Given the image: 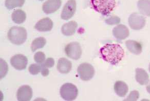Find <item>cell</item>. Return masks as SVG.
Masks as SVG:
<instances>
[{
    "label": "cell",
    "mask_w": 150,
    "mask_h": 101,
    "mask_svg": "<svg viewBox=\"0 0 150 101\" xmlns=\"http://www.w3.org/2000/svg\"><path fill=\"white\" fill-rule=\"evenodd\" d=\"M99 52L104 61L114 66L119 64L125 56L123 48L118 44H106L100 48Z\"/></svg>",
    "instance_id": "6da1fadb"
},
{
    "label": "cell",
    "mask_w": 150,
    "mask_h": 101,
    "mask_svg": "<svg viewBox=\"0 0 150 101\" xmlns=\"http://www.w3.org/2000/svg\"><path fill=\"white\" fill-rule=\"evenodd\" d=\"M93 8L103 16H108L116 6L115 0H91Z\"/></svg>",
    "instance_id": "7a4b0ae2"
},
{
    "label": "cell",
    "mask_w": 150,
    "mask_h": 101,
    "mask_svg": "<svg viewBox=\"0 0 150 101\" xmlns=\"http://www.w3.org/2000/svg\"><path fill=\"white\" fill-rule=\"evenodd\" d=\"M7 36L12 43L20 45L27 39V31L24 27L13 26L9 29Z\"/></svg>",
    "instance_id": "3957f363"
},
{
    "label": "cell",
    "mask_w": 150,
    "mask_h": 101,
    "mask_svg": "<svg viewBox=\"0 0 150 101\" xmlns=\"http://www.w3.org/2000/svg\"><path fill=\"white\" fill-rule=\"evenodd\" d=\"M61 97L66 101H73L76 99L78 95V90L75 85L65 83L61 86L60 90Z\"/></svg>",
    "instance_id": "277c9868"
},
{
    "label": "cell",
    "mask_w": 150,
    "mask_h": 101,
    "mask_svg": "<svg viewBox=\"0 0 150 101\" xmlns=\"http://www.w3.org/2000/svg\"><path fill=\"white\" fill-rule=\"evenodd\" d=\"M77 72L80 78L84 81L91 80L95 74V69L91 64L83 63L78 66Z\"/></svg>",
    "instance_id": "5b68a950"
},
{
    "label": "cell",
    "mask_w": 150,
    "mask_h": 101,
    "mask_svg": "<svg viewBox=\"0 0 150 101\" xmlns=\"http://www.w3.org/2000/svg\"><path fill=\"white\" fill-rule=\"evenodd\" d=\"M128 21L129 27L135 30L142 29L146 25V19L140 13H132L129 16Z\"/></svg>",
    "instance_id": "8992f818"
},
{
    "label": "cell",
    "mask_w": 150,
    "mask_h": 101,
    "mask_svg": "<svg viewBox=\"0 0 150 101\" xmlns=\"http://www.w3.org/2000/svg\"><path fill=\"white\" fill-rule=\"evenodd\" d=\"M64 50L67 56L73 60H79L81 57V47L78 42H74L68 44L65 46Z\"/></svg>",
    "instance_id": "52a82bcc"
},
{
    "label": "cell",
    "mask_w": 150,
    "mask_h": 101,
    "mask_svg": "<svg viewBox=\"0 0 150 101\" xmlns=\"http://www.w3.org/2000/svg\"><path fill=\"white\" fill-rule=\"evenodd\" d=\"M76 11V2L75 0H69L63 8L61 17L64 20L72 18Z\"/></svg>",
    "instance_id": "ba28073f"
},
{
    "label": "cell",
    "mask_w": 150,
    "mask_h": 101,
    "mask_svg": "<svg viewBox=\"0 0 150 101\" xmlns=\"http://www.w3.org/2000/svg\"><path fill=\"white\" fill-rule=\"evenodd\" d=\"M27 58L23 54H16L11 58V65L17 70H22L25 69L27 67Z\"/></svg>",
    "instance_id": "9c48e42d"
},
{
    "label": "cell",
    "mask_w": 150,
    "mask_h": 101,
    "mask_svg": "<svg viewBox=\"0 0 150 101\" xmlns=\"http://www.w3.org/2000/svg\"><path fill=\"white\" fill-rule=\"evenodd\" d=\"M33 97V90L30 87L24 85L20 87L18 90L17 97L19 101H29Z\"/></svg>",
    "instance_id": "30bf717a"
},
{
    "label": "cell",
    "mask_w": 150,
    "mask_h": 101,
    "mask_svg": "<svg viewBox=\"0 0 150 101\" xmlns=\"http://www.w3.org/2000/svg\"><path fill=\"white\" fill-rule=\"evenodd\" d=\"M61 0H47L42 6V10L46 14L56 12L61 6Z\"/></svg>",
    "instance_id": "8fae6325"
},
{
    "label": "cell",
    "mask_w": 150,
    "mask_h": 101,
    "mask_svg": "<svg viewBox=\"0 0 150 101\" xmlns=\"http://www.w3.org/2000/svg\"><path fill=\"white\" fill-rule=\"evenodd\" d=\"M112 35L118 40H123L129 37V30L125 25L120 24L114 28L112 30Z\"/></svg>",
    "instance_id": "7c38bea8"
},
{
    "label": "cell",
    "mask_w": 150,
    "mask_h": 101,
    "mask_svg": "<svg viewBox=\"0 0 150 101\" xmlns=\"http://www.w3.org/2000/svg\"><path fill=\"white\" fill-rule=\"evenodd\" d=\"M53 27V22L49 18H45L38 21L35 26V28L42 32L50 31Z\"/></svg>",
    "instance_id": "4fadbf2b"
},
{
    "label": "cell",
    "mask_w": 150,
    "mask_h": 101,
    "mask_svg": "<svg viewBox=\"0 0 150 101\" xmlns=\"http://www.w3.org/2000/svg\"><path fill=\"white\" fill-rule=\"evenodd\" d=\"M57 69L62 74H67L70 72L72 68L71 62L66 58H61L58 60L57 66Z\"/></svg>",
    "instance_id": "5bb4252c"
},
{
    "label": "cell",
    "mask_w": 150,
    "mask_h": 101,
    "mask_svg": "<svg viewBox=\"0 0 150 101\" xmlns=\"http://www.w3.org/2000/svg\"><path fill=\"white\" fill-rule=\"evenodd\" d=\"M136 80L139 84L146 85L149 82V76L146 70L142 68L136 69Z\"/></svg>",
    "instance_id": "9a60e30c"
},
{
    "label": "cell",
    "mask_w": 150,
    "mask_h": 101,
    "mask_svg": "<svg viewBox=\"0 0 150 101\" xmlns=\"http://www.w3.org/2000/svg\"><path fill=\"white\" fill-rule=\"evenodd\" d=\"M77 27V22L75 21H70L63 25L61 31L63 35L65 36H71L75 33Z\"/></svg>",
    "instance_id": "2e32d148"
},
{
    "label": "cell",
    "mask_w": 150,
    "mask_h": 101,
    "mask_svg": "<svg viewBox=\"0 0 150 101\" xmlns=\"http://www.w3.org/2000/svg\"><path fill=\"white\" fill-rule=\"evenodd\" d=\"M125 45L129 51L134 54L139 55L142 53V45L137 42L133 40H127L125 42Z\"/></svg>",
    "instance_id": "e0dca14e"
},
{
    "label": "cell",
    "mask_w": 150,
    "mask_h": 101,
    "mask_svg": "<svg viewBox=\"0 0 150 101\" xmlns=\"http://www.w3.org/2000/svg\"><path fill=\"white\" fill-rule=\"evenodd\" d=\"M114 88L116 93L120 97H125L129 90L127 84L121 81H118L115 83Z\"/></svg>",
    "instance_id": "ac0fdd59"
},
{
    "label": "cell",
    "mask_w": 150,
    "mask_h": 101,
    "mask_svg": "<svg viewBox=\"0 0 150 101\" xmlns=\"http://www.w3.org/2000/svg\"><path fill=\"white\" fill-rule=\"evenodd\" d=\"M137 7L141 14L150 17V0H139L137 3Z\"/></svg>",
    "instance_id": "d6986e66"
},
{
    "label": "cell",
    "mask_w": 150,
    "mask_h": 101,
    "mask_svg": "<svg viewBox=\"0 0 150 101\" xmlns=\"http://www.w3.org/2000/svg\"><path fill=\"white\" fill-rule=\"evenodd\" d=\"M11 18L13 22L18 24H20L24 22L26 18V13L21 9H17L13 11Z\"/></svg>",
    "instance_id": "ffe728a7"
},
{
    "label": "cell",
    "mask_w": 150,
    "mask_h": 101,
    "mask_svg": "<svg viewBox=\"0 0 150 101\" xmlns=\"http://www.w3.org/2000/svg\"><path fill=\"white\" fill-rule=\"evenodd\" d=\"M46 40L44 37H38L34 40L31 43V49L33 52L35 50L44 47L46 45Z\"/></svg>",
    "instance_id": "44dd1931"
},
{
    "label": "cell",
    "mask_w": 150,
    "mask_h": 101,
    "mask_svg": "<svg viewBox=\"0 0 150 101\" xmlns=\"http://www.w3.org/2000/svg\"><path fill=\"white\" fill-rule=\"evenodd\" d=\"M25 0H6L5 6L8 9H13L16 7H21L23 6Z\"/></svg>",
    "instance_id": "7402d4cb"
},
{
    "label": "cell",
    "mask_w": 150,
    "mask_h": 101,
    "mask_svg": "<svg viewBox=\"0 0 150 101\" xmlns=\"http://www.w3.org/2000/svg\"><path fill=\"white\" fill-rule=\"evenodd\" d=\"M29 72L32 75H37L41 70V65L40 64H33L29 66L28 68Z\"/></svg>",
    "instance_id": "603a6c76"
},
{
    "label": "cell",
    "mask_w": 150,
    "mask_h": 101,
    "mask_svg": "<svg viewBox=\"0 0 150 101\" xmlns=\"http://www.w3.org/2000/svg\"><path fill=\"white\" fill-rule=\"evenodd\" d=\"M105 22L108 25H117L120 22V19L116 16H112L105 19Z\"/></svg>",
    "instance_id": "cb8c5ba5"
},
{
    "label": "cell",
    "mask_w": 150,
    "mask_h": 101,
    "mask_svg": "<svg viewBox=\"0 0 150 101\" xmlns=\"http://www.w3.org/2000/svg\"><path fill=\"white\" fill-rule=\"evenodd\" d=\"M34 60L38 64H42L45 62V55L43 52H37L34 55Z\"/></svg>",
    "instance_id": "d4e9b609"
},
{
    "label": "cell",
    "mask_w": 150,
    "mask_h": 101,
    "mask_svg": "<svg viewBox=\"0 0 150 101\" xmlns=\"http://www.w3.org/2000/svg\"><path fill=\"white\" fill-rule=\"evenodd\" d=\"M139 97V93L136 90L131 91L127 98L125 99V101H137Z\"/></svg>",
    "instance_id": "484cf974"
},
{
    "label": "cell",
    "mask_w": 150,
    "mask_h": 101,
    "mask_svg": "<svg viewBox=\"0 0 150 101\" xmlns=\"http://www.w3.org/2000/svg\"><path fill=\"white\" fill-rule=\"evenodd\" d=\"M44 66H46L47 68H52L54 66V61L52 58H48L46 59L43 63Z\"/></svg>",
    "instance_id": "4316f807"
},
{
    "label": "cell",
    "mask_w": 150,
    "mask_h": 101,
    "mask_svg": "<svg viewBox=\"0 0 150 101\" xmlns=\"http://www.w3.org/2000/svg\"><path fill=\"white\" fill-rule=\"evenodd\" d=\"M41 72L42 76H46L49 74V70L48 69L47 67H46V66H44L43 63L41 64Z\"/></svg>",
    "instance_id": "83f0119b"
},
{
    "label": "cell",
    "mask_w": 150,
    "mask_h": 101,
    "mask_svg": "<svg viewBox=\"0 0 150 101\" xmlns=\"http://www.w3.org/2000/svg\"><path fill=\"white\" fill-rule=\"evenodd\" d=\"M146 90L148 91V93H149L150 94V82H149V84L147 85L146 86Z\"/></svg>",
    "instance_id": "f1b7e54d"
},
{
    "label": "cell",
    "mask_w": 150,
    "mask_h": 101,
    "mask_svg": "<svg viewBox=\"0 0 150 101\" xmlns=\"http://www.w3.org/2000/svg\"><path fill=\"white\" fill-rule=\"evenodd\" d=\"M149 71H150V65H149Z\"/></svg>",
    "instance_id": "f546056e"
},
{
    "label": "cell",
    "mask_w": 150,
    "mask_h": 101,
    "mask_svg": "<svg viewBox=\"0 0 150 101\" xmlns=\"http://www.w3.org/2000/svg\"><path fill=\"white\" fill-rule=\"evenodd\" d=\"M39 1H43V0H39Z\"/></svg>",
    "instance_id": "4dcf8cb0"
}]
</instances>
